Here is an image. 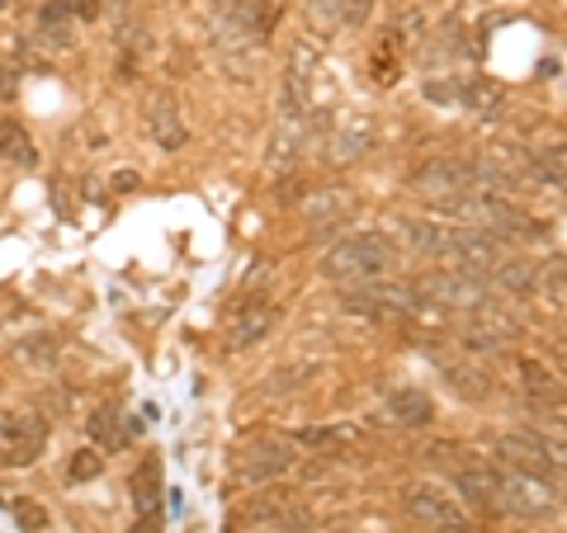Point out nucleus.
I'll return each mask as SVG.
<instances>
[{
	"label": "nucleus",
	"mask_w": 567,
	"mask_h": 533,
	"mask_svg": "<svg viewBox=\"0 0 567 533\" xmlns=\"http://www.w3.org/2000/svg\"><path fill=\"white\" fill-rule=\"evenodd\" d=\"M397 261H402V255H397V241L388 232H360L350 241H336V246L322 255V279H331L340 288L369 283V279L393 274Z\"/></svg>",
	"instance_id": "1"
},
{
	"label": "nucleus",
	"mask_w": 567,
	"mask_h": 533,
	"mask_svg": "<svg viewBox=\"0 0 567 533\" xmlns=\"http://www.w3.org/2000/svg\"><path fill=\"white\" fill-rule=\"evenodd\" d=\"M402 510L431 533H468L473 529V514H468L463 500L454 492H445V486H435V482L402 486Z\"/></svg>",
	"instance_id": "2"
},
{
	"label": "nucleus",
	"mask_w": 567,
	"mask_h": 533,
	"mask_svg": "<svg viewBox=\"0 0 567 533\" xmlns=\"http://www.w3.org/2000/svg\"><path fill=\"white\" fill-rule=\"evenodd\" d=\"M340 307L350 316H364V322L397 326L421 307V298H417V288H388V283L369 279V283H350L346 293H340Z\"/></svg>",
	"instance_id": "3"
},
{
	"label": "nucleus",
	"mask_w": 567,
	"mask_h": 533,
	"mask_svg": "<svg viewBox=\"0 0 567 533\" xmlns=\"http://www.w3.org/2000/svg\"><path fill=\"white\" fill-rule=\"evenodd\" d=\"M478 190L473 180V161H454V156H435L421 170H411V194L431 198L435 208H454L459 198H468Z\"/></svg>",
	"instance_id": "4"
},
{
	"label": "nucleus",
	"mask_w": 567,
	"mask_h": 533,
	"mask_svg": "<svg viewBox=\"0 0 567 533\" xmlns=\"http://www.w3.org/2000/svg\"><path fill=\"white\" fill-rule=\"evenodd\" d=\"M417 298L421 302H445V307H463V312H478L482 302H492V283L473 269H459V265H445L435 274H425L417 283Z\"/></svg>",
	"instance_id": "5"
},
{
	"label": "nucleus",
	"mask_w": 567,
	"mask_h": 533,
	"mask_svg": "<svg viewBox=\"0 0 567 533\" xmlns=\"http://www.w3.org/2000/svg\"><path fill=\"white\" fill-rule=\"evenodd\" d=\"M502 468V463H496ZM558 482L534 477V472H516L502 468V506L506 514H520V520H544V514L558 510Z\"/></svg>",
	"instance_id": "6"
},
{
	"label": "nucleus",
	"mask_w": 567,
	"mask_h": 533,
	"mask_svg": "<svg viewBox=\"0 0 567 533\" xmlns=\"http://www.w3.org/2000/svg\"><path fill=\"white\" fill-rule=\"evenodd\" d=\"M496 463L516 472H534V477H548V482H558L563 472V463L553 458L548 439L539 429H510V435H502L496 439Z\"/></svg>",
	"instance_id": "7"
},
{
	"label": "nucleus",
	"mask_w": 567,
	"mask_h": 533,
	"mask_svg": "<svg viewBox=\"0 0 567 533\" xmlns=\"http://www.w3.org/2000/svg\"><path fill=\"white\" fill-rule=\"evenodd\" d=\"M454 486H459L473 510L506 514V506H502V468L487 463V458H463V463L454 468Z\"/></svg>",
	"instance_id": "8"
},
{
	"label": "nucleus",
	"mask_w": 567,
	"mask_h": 533,
	"mask_svg": "<svg viewBox=\"0 0 567 533\" xmlns=\"http://www.w3.org/2000/svg\"><path fill=\"white\" fill-rule=\"evenodd\" d=\"M298 463V453H293V439L289 435H269V439H255L241 449L237 458V477H246V482H275L284 477Z\"/></svg>",
	"instance_id": "9"
},
{
	"label": "nucleus",
	"mask_w": 567,
	"mask_h": 533,
	"mask_svg": "<svg viewBox=\"0 0 567 533\" xmlns=\"http://www.w3.org/2000/svg\"><path fill=\"white\" fill-rule=\"evenodd\" d=\"M516 330H520V322L506 307L482 302V307L473 312V322L463 326V344L468 350H478V354H487V350H502L506 340H516Z\"/></svg>",
	"instance_id": "10"
},
{
	"label": "nucleus",
	"mask_w": 567,
	"mask_h": 533,
	"mask_svg": "<svg viewBox=\"0 0 567 533\" xmlns=\"http://www.w3.org/2000/svg\"><path fill=\"white\" fill-rule=\"evenodd\" d=\"M43 444H48V421L43 415H34V411L5 415V463L28 468L43 453Z\"/></svg>",
	"instance_id": "11"
},
{
	"label": "nucleus",
	"mask_w": 567,
	"mask_h": 533,
	"mask_svg": "<svg viewBox=\"0 0 567 533\" xmlns=\"http://www.w3.org/2000/svg\"><path fill=\"white\" fill-rule=\"evenodd\" d=\"M520 387H524V397L534 401V407H544V411H558L563 401H567V387L563 378L553 373L544 359H530V354H520Z\"/></svg>",
	"instance_id": "12"
},
{
	"label": "nucleus",
	"mask_w": 567,
	"mask_h": 533,
	"mask_svg": "<svg viewBox=\"0 0 567 533\" xmlns=\"http://www.w3.org/2000/svg\"><path fill=\"white\" fill-rule=\"evenodd\" d=\"M284 5H289V0H237V5L227 10V20H232L251 43H265L279 28Z\"/></svg>",
	"instance_id": "13"
},
{
	"label": "nucleus",
	"mask_w": 567,
	"mask_h": 533,
	"mask_svg": "<svg viewBox=\"0 0 567 533\" xmlns=\"http://www.w3.org/2000/svg\"><path fill=\"white\" fill-rule=\"evenodd\" d=\"M397 227H402V237L425 255V261L449 265V255H454V227L431 222V218H407V222H397Z\"/></svg>",
	"instance_id": "14"
},
{
	"label": "nucleus",
	"mask_w": 567,
	"mask_h": 533,
	"mask_svg": "<svg viewBox=\"0 0 567 533\" xmlns=\"http://www.w3.org/2000/svg\"><path fill=\"white\" fill-rule=\"evenodd\" d=\"M279 312L269 307V302H246L237 316H232V330H227V340H232V350H251V344H261L269 330H275Z\"/></svg>",
	"instance_id": "15"
},
{
	"label": "nucleus",
	"mask_w": 567,
	"mask_h": 533,
	"mask_svg": "<svg viewBox=\"0 0 567 533\" xmlns=\"http://www.w3.org/2000/svg\"><path fill=\"white\" fill-rule=\"evenodd\" d=\"M85 429H91V439H95V449L99 453H119L128 439H133V415H123L119 407H99L91 421H85Z\"/></svg>",
	"instance_id": "16"
},
{
	"label": "nucleus",
	"mask_w": 567,
	"mask_h": 533,
	"mask_svg": "<svg viewBox=\"0 0 567 533\" xmlns=\"http://www.w3.org/2000/svg\"><path fill=\"white\" fill-rule=\"evenodd\" d=\"M38 43H48V48H71L76 43V10H71V0H48L38 10Z\"/></svg>",
	"instance_id": "17"
},
{
	"label": "nucleus",
	"mask_w": 567,
	"mask_h": 533,
	"mask_svg": "<svg viewBox=\"0 0 567 533\" xmlns=\"http://www.w3.org/2000/svg\"><path fill=\"white\" fill-rule=\"evenodd\" d=\"M459 99L468 113H478V119H502V109H506V90L492 76H468L459 85Z\"/></svg>",
	"instance_id": "18"
},
{
	"label": "nucleus",
	"mask_w": 567,
	"mask_h": 533,
	"mask_svg": "<svg viewBox=\"0 0 567 533\" xmlns=\"http://www.w3.org/2000/svg\"><path fill=\"white\" fill-rule=\"evenodd\" d=\"M383 411H388L393 425H407V429H421V425L435 421V401L425 397V392H417V387H402V392H393Z\"/></svg>",
	"instance_id": "19"
},
{
	"label": "nucleus",
	"mask_w": 567,
	"mask_h": 533,
	"mask_svg": "<svg viewBox=\"0 0 567 533\" xmlns=\"http://www.w3.org/2000/svg\"><path fill=\"white\" fill-rule=\"evenodd\" d=\"M445 387L459 401H482L492 392V378L482 364H473V359H454V364H445Z\"/></svg>",
	"instance_id": "20"
},
{
	"label": "nucleus",
	"mask_w": 567,
	"mask_h": 533,
	"mask_svg": "<svg viewBox=\"0 0 567 533\" xmlns=\"http://www.w3.org/2000/svg\"><path fill=\"white\" fill-rule=\"evenodd\" d=\"M147 128H152V137H156V147H161V152H180L184 137H190V133H184V123H180L176 99H152Z\"/></svg>",
	"instance_id": "21"
},
{
	"label": "nucleus",
	"mask_w": 567,
	"mask_h": 533,
	"mask_svg": "<svg viewBox=\"0 0 567 533\" xmlns=\"http://www.w3.org/2000/svg\"><path fill=\"white\" fill-rule=\"evenodd\" d=\"M0 156L20 170L38 166V147H34V137H28V128L20 119H0Z\"/></svg>",
	"instance_id": "22"
},
{
	"label": "nucleus",
	"mask_w": 567,
	"mask_h": 533,
	"mask_svg": "<svg viewBox=\"0 0 567 533\" xmlns=\"http://www.w3.org/2000/svg\"><path fill=\"white\" fill-rule=\"evenodd\" d=\"M128 486H133V506L142 510V520H156V514H161V468L147 458Z\"/></svg>",
	"instance_id": "23"
},
{
	"label": "nucleus",
	"mask_w": 567,
	"mask_h": 533,
	"mask_svg": "<svg viewBox=\"0 0 567 533\" xmlns=\"http://www.w3.org/2000/svg\"><path fill=\"white\" fill-rule=\"evenodd\" d=\"M360 439H364L360 425H322V429H303V435H293V444H307V449H322V453H346Z\"/></svg>",
	"instance_id": "24"
},
{
	"label": "nucleus",
	"mask_w": 567,
	"mask_h": 533,
	"mask_svg": "<svg viewBox=\"0 0 567 533\" xmlns=\"http://www.w3.org/2000/svg\"><path fill=\"white\" fill-rule=\"evenodd\" d=\"M492 288H506V293H530L539 283V265L520 261V255H510V261H496V269L487 274Z\"/></svg>",
	"instance_id": "25"
},
{
	"label": "nucleus",
	"mask_w": 567,
	"mask_h": 533,
	"mask_svg": "<svg viewBox=\"0 0 567 533\" xmlns=\"http://www.w3.org/2000/svg\"><path fill=\"white\" fill-rule=\"evenodd\" d=\"M530 156H534V180L553 184V190H567V142L544 147V152H530Z\"/></svg>",
	"instance_id": "26"
},
{
	"label": "nucleus",
	"mask_w": 567,
	"mask_h": 533,
	"mask_svg": "<svg viewBox=\"0 0 567 533\" xmlns=\"http://www.w3.org/2000/svg\"><path fill=\"white\" fill-rule=\"evenodd\" d=\"M99 472H105V458H99L95 449L71 453V468H67V477H71V482H95Z\"/></svg>",
	"instance_id": "27"
},
{
	"label": "nucleus",
	"mask_w": 567,
	"mask_h": 533,
	"mask_svg": "<svg viewBox=\"0 0 567 533\" xmlns=\"http://www.w3.org/2000/svg\"><path fill=\"white\" fill-rule=\"evenodd\" d=\"M303 213H307V218L331 222V218H340V213H346V204H340L331 190H322V194H307V198H303Z\"/></svg>",
	"instance_id": "28"
},
{
	"label": "nucleus",
	"mask_w": 567,
	"mask_h": 533,
	"mask_svg": "<svg viewBox=\"0 0 567 533\" xmlns=\"http://www.w3.org/2000/svg\"><path fill=\"white\" fill-rule=\"evenodd\" d=\"M14 524L24 533H43L48 529V510H43L38 500H14Z\"/></svg>",
	"instance_id": "29"
},
{
	"label": "nucleus",
	"mask_w": 567,
	"mask_h": 533,
	"mask_svg": "<svg viewBox=\"0 0 567 533\" xmlns=\"http://www.w3.org/2000/svg\"><path fill=\"white\" fill-rule=\"evenodd\" d=\"M369 14H374V0H340V24L350 28H364Z\"/></svg>",
	"instance_id": "30"
},
{
	"label": "nucleus",
	"mask_w": 567,
	"mask_h": 533,
	"mask_svg": "<svg viewBox=\"0 0 567 533\" xmlns=\"http://www.w3.org/2000/svg\"><path fill=\"white\" fill-rule=\"evenodd\" d=\"M425 99H431V105H454V99H459V85L454 81H425Z\"/></svg>",
	"instance_id": "31"
},
{
	"label": "nucleus",
	"mask_w": 567,
	"mask_h": 533,
	"mask_svg": "<svg viewBox=\"0 0 567 533\" xmlns=\"http://www.w3.org/2000/svg\"><path fill=\"white\" fill-rule=\"evenodd\" d=\"M71 10H76V20H85V24H95L99 14H105V0H71Z\"/></svg>",
	"instance_id": "32"
},
{
	"label": "nucleus",
	"mask_w": 567,
	"mask_h": 533,
	"mask_svg": "<svg viewBox=\"0 0 567 533\" xmlns=\"http://www.w3.org/2000/svg\"><path fill=\"white\" fill-rule=\"evenodd\" d=\"M113 190H119V194L137 190V175H133V170H119V175H113Z\"/></svg>",
	"instance_id": "33"
},
{
	"label": "nucleus",
	"mask_w": 567,
	"mask_h": 533,
	"mask_svg": "<svg viewBox=\"0 0 567 533\" xmlns=\"http://www.w3.org/2000/svg\"><path fill=\"white\" fill-rule=\"evenodd\" d=\"M312 10H317V14H336V20H340V0H312Z\"/></svg>",
	"instance_id": "34"
},
{
	"label": "nucleus",
	"mask_w": 567,
	"mask_h": 533,
	"mask_svg": "<svg viewBox=\"0 0 567 533\" xmlns=\"http://www.w3.org/2000/svg\"><path fill=\"white\" fill-rule=\"evenodd\" d=\"M208 5H213V10H222V14H227V10H232V5H237V0H208Z\"/></svg>",
	"instance_id": "35"
},
{
	"label": "nucleus",
	"mask_w": 567,
	"mask_h": 533,
	"mask_svg": "<svg viewBox=\"0 0 567 533\" xmlns=\"http://www.w3.org/2000/svg\"><path fill=\"white\" fill-rule=\"evenodd\" d=\"M5 5H10V0H0V10H5Z\"/></svg>",
	"instance_id": "36"
}]
</instances>
